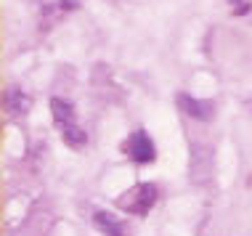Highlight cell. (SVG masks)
Wrapping results in <instances>:
<instances>
[{
  "label": "cell",
  "mask_w": 252,
  "mask_h": 236,
  "mask_svg": "<svg viewBox=\"0 0 252 236\" xmlns=\"http://www.w3.org/2000/svg\"><path fill=\"white\" fill-rule=\"evenodd\" d=\"M5 106H8V112H11V114L22 117V114L30 112L32 101H30V96H24L22 90H5Z\"/></svg>",
  "instance_id": "8992f818"
},
{
  "label": "cell",
  "mask_w": 252,
  "mask_h": 236,
  "mask_svg": "<svg viewBox=\"0 0 252 236\" xmlns=\"http://www.w3.org/2000/svg\"><path fill=\"white\" fill-rule=\"evenodd\" d=\"M127 151H130V159L141 162V165H146V162L154 159V144L144 130H135L130 136V141H127Z\"/></svg>",
  "instance_id": "277c9868"
},
{
  "label": "cell",
  "mask_w": 252,
  "mask_h": 236,
  "mask_svg": "<svg viewBox=\"0 0 252 236\" xmlns=\"http://www.w3.org/2000/svg\"><path fill=\"white\" fill-rule=\"evenodd\" d=\"M51 112H53V122H56V127H61V133H64L66 144L69 146H83L85 144V133L74 125L72 104H66V101H61V98H51Z\"/></svg>",
  "instance_id": "6da1fadb"
},
{
  "label": "cell",
  "mask_w": 252,
  "mask_h": 236,
  "mask_svg": "<svg viewBox=\"0 0 252 236\" xmlns=\"http://www.w3.org/2000/svg\"><path fill=\"white\" fill-rule=\"evenodd\" d=\"M178 106L183 109V114H189L191 119H199V122H210L215 114V104L213 101H199L189 93H178Z\"/></svg>",
  "instance_id": "3957f363"
},
{
  "label": "cell",
  "mask_w": 252,
  "mask_h": 236,
  "mask_svg": "<svg viewBox=\"0 0 252 236\" xmlns=\"http://www.w3.org/2000/svg\"><path fill=\"white\" fill-rule=\"evenodd\" d=\"M93 226H96L104 236H125V226H122V220H117L114 215H109L104 210L93 212Z\"/></svg>",
  "instance_id": "5b68a950"
},
{
  "label": "cell",
  "mask_w": 252,
  "mask_h": 236,
  "mask_svg": "<svg viewBox=\"0 0 252 236\" xmlns=\"http://www.w3.org/2000/svg\"><path fill=\"white\" fill-rule=\"evenodd\" d=\"M154 202H157V186L154 183H138L130 191L122 194L117 205L130 215H146L154 207Z\"/></svg>",
  "instance_id": "7a4b0ae2"
}]
</instances>
